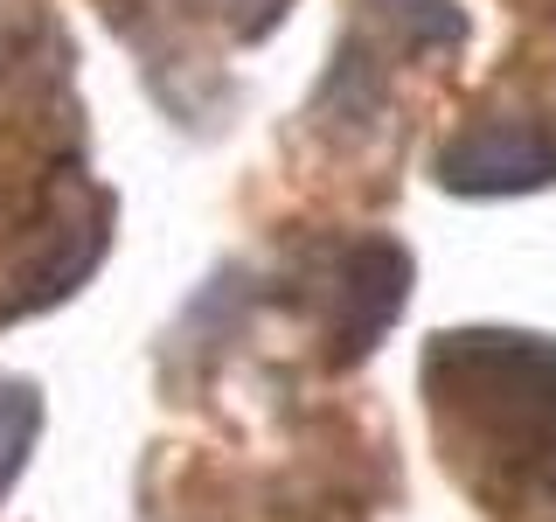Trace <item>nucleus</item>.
<instances>
[{"instance_id":"f257e3e1","label":"nucleus","mask_w":556,"mask_h":522,"mask_svg":"<svg viewBox=\"0 0 556 522\" xmlns=\"http://www.w3.org/2000/svg\"><path fill=\"white\" fill-rule=\"evenodd\" d=\"M425 370L439 411L459 405L480 452L508 460L521 446L515 495L556 501V348L529 335H439Z\"/></svg>"},{"instance_id":"f03ea898","label":"nucleus","mask_w":556,"mask_h":522,"mask_svg":"<svg viewBox=\"0 0 556 522\" xmlns=\"http://www.w3.org/2000/svg\"><path fill=\"white\" fill-rule=\"evenodd\" d=\"M556 147L535 126H515V119H494V126H473L466 139H452L439 153V174L466 196H501V188H535L549 182Z\"/></svg>"}]
</instances>
